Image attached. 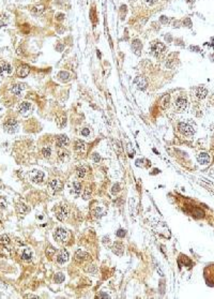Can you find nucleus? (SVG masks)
<instances>
[{"mask_svg": "<svg viewBox=\"0 0 214 299\" xmlns=\"http://www.w3.org/2000/svg\"><path fill=\"white\" fill-rule=\"evenodd\" d=\"M197 160H198V162L200 163V164H204V165H206V164H208V163H210L211 158H210V156H209L207 152H200L197 156Z\"/></svg>", "mask_w": 214, "mask_h": 299, "instance_id": "nucleus-12", "label": "nucleus"}, {"mask_svg": "<svg viewBox=\"0 0 214 299\" xmlns=\"http://www.w3.org/2000/svg\"><path fill=\"white\" fill-rule=\"evenodd\" d=\"M188 100L185 96H178L175 101V106L179 110H185L188 108Z\"/></svg>", "mask_w": 214, "mask_h": 299, "instance_id": "nucleus-6", "label": "nucleus"}, {"mask_svg": "<svg viewBox=\"0 0 214 299\" xmlns=\"http://www.w3.org/2000/svg\"><path fill=\"white\" fill-rule=\"evenodd\" d=\"M119 188H120V187H119L118 184H117V186H114V188H112V192H114V193H115V192H118L119 190H120Z\"/></svg>", "mask_w": 214, "mask_h": 299, "instance_id": "nucleus-38", "label": "nucleus"}, {"mask_svg": "<svg viewBox=\"0 0 214 299\" xmlns=\"http://www.w3.org/2000/svg\"><path fill=\"white\" fill-rule=\"evenodd\" d=\"M42 154H43L44 158L48 159V158L50 156V154H52V149H50V147H44V148L42 149Z\"/></svg>", "mask_w": 214, "mask_h": 299, "instance_id": "nucleus-24", "label": "nucleus"}, {"mask_svg": "<svg viewBox=\"0 0 214 299\" xmlns=\"http://www.w3.org/2000/svg\"><path fill=\"white\" fill-rule=\"evenodd\" d=\"M90 257V255L87 252H84L82 250H78L75 254V259L77 262H84L86 259H88Z\"/></svg>", "mask_w": 214, "mask_h": 299, "instance_id": "nucleus-14", "label": "nucleus"}, {"mask_svg": "<svg viewBox=\"0 0 214 299\" xmlns=\"http://www.w3.org/2000/svg\"><path fill=\"white\" fill-rule=\"evenodd\" d=\"M30 73V69L27 66H20L17 69V75L20 77H26Z\"/></svg>", "mask_w": 214, "mask_h": 299, "instance_id": "nucleus-15", "label": "nucleus"}, {"mask_svg": "<svg viewBox=\"0 0 214 299\" xmlns=\"http://www.w3.org/2000/svg\"><path fill=\"white\" fill-rule=\"evenodd\" d=\"M69 142H70V140L66 135H59V136L57 137V144H58L60 147L66 146V145L69 144Z\"/></svg>", "mask_w": 214, "mask_h": 299, "instance_id": "nucleus-17", "label": "nucleus"}, {"mask_svg": "<svg viewBox=\"0 0 214 299\" xmlns=\"http://www.w3.org/2000/svg\"><path fill=\"white\" fill-rule=\"evenodd\" d=\"M178 129L179 131L182 133V134H184L186 136H191L195 133V129L191 124H188L186 122H180L178 124Z\"/></svg>", "mask_w": 214, "mask_h": 299, "instance_id": "nucleus-2", "label": "nucleus"}, {"mask_svg": "<svg viewBox=\"0 0 214 299\" xmlns=\"http://www.w3.org/2000/svg\"><path fill=\"white\" fill-rule=\"evenodd\" d=\"M69 261V253L66 250H62L60 251V253L57 255V263L58 264H64Z\"/></svg>", "mask_w": 214, "mask_h": 299, "instance_id": "nucleus-10", "label": "nucleus"}, {"mask_svg": "<svg viewBox=\"0 0 214 299\" xmlns=\"http://www.w3.org/2000/svg\"><path fill=\"white\" fill-rule=\"evenodd\" d=\"M135 84L139 90H145L148 87V80L146 77H137L135 80Z\"/></svg>", "mask_w": 214, "mask_h": 299, "instance_id": "nucleus-9", "label": "nucleus"}, {"mask_svg": "<svg viewBox=\"0 0 214 299\" xmlns=\"http://www.w3.org/2000/svg\"><path fill=\"white\" fill-rule=\"evenodd\" d=\"M22 258L24 261H30V259L32 258V252H31V250L29 249H25L22 252Z\"/></svg>", "mask_w": 214, "mask_h": 299, "instance_id": "nucleus-19", "label": "nucleus"}, {"mask_svg": "<svg viewBox=\"0 0 214 299\" xmlns=\"http://www.w3.org/2000/svg\"><path fill=\"white\" fill-rule=\"evenodd\" d=\"M117 236L120 237V238L124 237L125 236V231H124V229H119L118 232H117Z\"/></svg>", "mask_w": 214, "mask_h": 299, "instance_id": "nucleus-35", "label": "nucleus"}, {"mask_svg": "<svg viewBox=\"0 0 214 299\" xmlns=\"http://www.w3.org/2000/svg\"><path fill=\"white\" fill-rule=\"evenodd\" d=\"M130 1H134V0H130Z\"/></svg>", "mask_w": 214, "mask_h": 299, "instance_id": "nucleus-40", "label": "nucleus"}, {"mask_svg": "<svg viewBox=\"0 0 214 299\" xmlns=\"http://www.w3.org/2000/svg\"><path fill=\"white\" fill-rule=\"evenodd\" d=\"M66 236H68V233H66V229L62 228V227H58V228L55 231V233H54V237H55V239H56L58 242L66 241Z\"/></svg>", "mask_w": 214, "mask_h": 299, "instance_id": "nucleus-4", "label": "nucleus"}, {"mask_svg": "<svg viewBox=\"0 0 214 299\" xmlns=\"http://www.w3.org/2000/svg\"><path fill=\"white\" fill-rule=\"evenodd\" d=\"M73 190H74V192L76 194H79V193L82 192V183L75 181V182L73 183Z\"/></svg>", "mask_w": 214, "mask_h": 299, "instance_id": "nucleus-26", "label": "nucleus"}, {"mask_svg": "<svg viewBox=\"0 0 214 299\" xmlns=\"http://www.w3.org/2000/svg\"><path fill=\"white\" fill-rule=\"evenodd\" d=\"M60 187V183H59V180H57V179H54V180H52L49 182V188L53 191H55V190H57L58 188Z\"/></svg>", "mask_w": 214, "mask_h": 299, "instance_id": "nucleus-25", "label": "nucleus"}, {"mask_svg": "<svg viewBox=\"0 0 214 299\" xmlns=\"http://www.w3.org/2000/svg\"><path fill=\"white\" fill-rule=\"evenodd\" d=\"M59 159H60V161H66V159H68V152L66 151H61V152L59 153Z\"/></svg>", "mask_w": 214, "mask_h": 299, "instance_id": "nucleus-31", "label": "nucleus"}, {"mask_svg": "<svg viewBox=\"0 0 214 299\" xmlns=\"http://www.w3.org/2000/svg\"><path fill=\"white\" fill-rule=\"evenodd\" d=\"M63 281H64V275L63 273L59 272L55 276V282L56 283H62Z\"/></svg>", "mask_w": 214, "mask_h": 299, "instance_id": "nucleus-29", "label": "nucleus"}, {"mask_svg": "<svg viewBox=\"0 0 214 299\" xmlns=\"http://www.w3.org/2000/svg\"><path fill=\"white\" fill-rule=\"evenodd\" d=\"M29 177H30V179L32 180V182H34V183L42 182L43 178H44V173L41 172V170H33L32 172H30Z\"/></svg>", "mask_w": 214, "mask_h": 299, "instance_id": "nucleus-5", "label": "nucleus"}, {"mask_svg": "<svg viewBox=\"0 0 214 299\" xmlns=\"http://www.w3.org/2000/svg\"><path fill=\"white\" fill-rule=\"evenodd\" d=\"M12 71V68L8 62L6 61H1L0 62V75H3L6 73H11Z\"/></svg>", "mask_w": 214, "mask_h": 299, "instance_id": "nucleus-13", "label": "nucleus"}, {"mask_svg": "<svg viewBox=\"0 0 214 299\" xmlns=\"http://www.w3.org/2000/svg\"><path fill=\"white\" fill-rule=\"evenodd\" d=\"M68 216H69V207L66 205H62L60 207V209L56 212L57 219L60 220V221H64L68 218Z\"/></svg>", "mask_w": 214, "mask_h": 299, "instance_id": "nucleus-7", "label": "nucleus"}, {"mask_svg": "<svg viewBox=\"0 0 214 299\" xmlns=\"http://www.w3.org/2000/svg\"><path fill=\"white\" fill-rule=\"evenodd\" d=\"M0 243L3 245V246H7L10 243V238L8 235H0Z\"/></svg>", "mask_w": 214, "mask_h": 299, "instance_id": "nucleus-23", "label": "nucleus"}, {"mask_svg": "<svg viewBox=\"0 0 214 299\" xmlns=\"http://www.w3.org/2000/svg\"><path fill=\"white\" fill-rule=\"evenodd\" d=\"M75 149L77 151H80V150H84L85 149V143L82 142V140H77L75 143Z\"/></svg>", "mask_w": 214, "mask_h": 299, "instance_id": "nucleus-27", "label": "nucleus"}, {"mask_svg": "<svg viewBox=\"0 0 214 299\" xmlns=\"http://www.w3.org/2000/svg\"><path fill=\"white\" fill-rule=\"evenodd\" d=\"M30 110H31V104H30L29 102H27V101L22 102V103L18 105V112H20V114H23V115H26L27 113H29Z\"/></svg>", "mask_w": 214, "mask_h": 299, "instance_id": "nucleus-11", "label": "nucleus"}, {"mask_svg": "<svg viewBox=\"0 0 214 299\" xmlns=\"http://www.w3.org/2000/svg\"><path fill=\"white\" fill-rule=\"evenodd\" d=\"M112 251H114L117 255H122V254H123V251H124V247H123L122 243L117 242L112 247Z\"/></svg>", "mask_w": 214, "mask_h": 299, "instance_id": "nucleus-18", "label": "nucleus"}, {"mask_svg": "<svg viewBox=\"0 0 214 299\" xmlns=\"http://www.w3.org/2000/svg\"><path fill=\"white\" fill-rule=\"evenodd\" d=\"M26 297L27 298H39L38 296H34V295H27Z\"/></svg>", "mask_w": 214, "mask_h": 299, "instance_id": "nucleus-39", "label": "nucleus"}, {"mask_svg": "<svg viewBox=\"0 0 214 299\" xmlns=\"http://www.w3.org/2000/svg\"><path fill=\"white\" fill-rule=\"evenodd\" d=\"M151 50H152V52H153V54H154L155 56L158 57V56H161L162 54L165 52L166 46H165L162 42H160V41H154V42H152L151 43Z\"/></svg>", "mask_w": 214, "mask_h": 299, "instance_id": "nucleus-3", "label": "nucleus"}, {"mask_svg": "<svg viewBox=\"0 0 214 299\" xmlns=\"http://www.w3.org/2000/svg\"><path fill=\"white\" fill-rule=\"evenodd\" d=\"M17 211H18V213L23 214V213H25L27 211V207L25 206L24 204H20V205L17 206Z\"/></svg>", "mask_w": 214, "mask_h": 299, "instance_id": "nucleus-30", "label": "nucleus"}, {"mask_svg": "<svg viewBox=\"0 0 214 299\" xmlns=\"http://www.w3.org/2000/svg\"><path fill=\"white\" fill-rule=\"evenodd\" d=\"M25 88H26V85H25V84H15V85H12L10 90H11V92L13 93V94H15V96H20Z\"/></svg>", "mask_w": 214, "mask_h": 299, "instance_id": "nucleus-8", "label": "nucleus"}, {"mask_svg": "<svg viewBox=\"0 0 214 299\" xmlns=\"http://www.w3.org/2000/svg\"><path fill=\"white\" fill-rule=\"evenodd\" d=\"M92 158H93V160H94V162L99 163V161H100V156L98 154V153H93Z\"/></svg>", "mask_w": 214, "mask_h": 299, "instance_id": "nucleus-36", "label": "nucleus"}, {"mask_svg": "<svg viewBox=\"0 0 214 299\" xmlns=\"http://www.w3.org/2000/svg\"><path fill=\"white\" fill-rule=\"evenodd\" d=\"M7 207V200L4 199V197H0V208H6Z\"/></svg>", "mask_w": 214, "mask_h": 299, "instance_id": "nucleus-34", "label": "nucleus"}, {"mask_svg": "<svg viewBox=\"0 0 214 299\" xmlns=\"http://www.w3.org/2000/svg\"><path fill=\"white\" fill-rule=\"evenodd\" d=\"M44 11V7L43 6H40V7H34V8H32V10H31V12H32L33 14H36V15H39V14H41Z\"/></svg>", "mask_w": 214, "mask_h": 299, "instance_id": "nucleus-28", "label": "nucleus"}, {"mask_svg": "<svg viewBox=\"0 0 214 299\" xmlns=\"http://www.w3.org/2000/svg\"><path fill=\"white\" fill-rule=\"evenodd\" d=\"M56 122H57V124H58V126H60V128H63V126H66V117L64 116V115H62V116H58V117H57V119H56Z\"/></svg>", "mask_w": 214, "mask_h": 299, "instance_id": "nucleus-20", "label": "nucleus"}, {"mask_svg": "<svg viewBox=\"0 0 214 299\" xmlns=\"http://www.w3.org/2000/svg\"><path fill=\"white\" fill-rule=\"evenodd\" d=\"M80 134H82V136H85V137L89 136V135H90V130L88 129V128H84V129H82V131H80Z\"/></svg>", "mask_w": 214, "mask_h": 299, "instance_id": "nucleus-32", "label": "nucleus"}, {"mask_svg": "<svg viewBox=\"0 0 214 299\" xmlns=\"http://www.w3.org/2000/svg\"><path fill=\"white\" fill-rule=\"evenodd\" d=\"M3 129L8 133H15L18 129V122L15 119H8L3 123Z\"/></svg>", "mask_w": 214, "mask_h": 299, "instance_id": "nucleus-1", "label": "nucleus"}, {"mask_svg": "<svg viewBox=\"0 0 214 299\" xmlns=\"http://www.w3.org/2000/svg\"><path fill=\"white\" fill-rule=\"evenodd\" d=\"M145 1L148 4H150V6H152V4H154V3H156V2H158V0H145Z\"/></svg>", "mask_w": 214, "mask_h": 299, "instance_id": "nucleus-37", "label": "nucleus"}, {"mask_svg": "<svg viewBox=\"0 0 214 299\" xmlns=\"http://www.w3.org/2000/svg\"><path fill=\"white\" fill-rule=\"evenodd\" d=\"M168 103H169V96L168 94H166V96H164L163 98H162V100H161V106L164 108V110H166L168 107Z\"/></svg>", "mask_w": 214, "mask_h": 299, "instance_id": "nucleus-22", "label": "nucleus"}, {"mask_svg": "<svg viewBox=\"0 0 214 299\" xmlns=\"http://www.w3.org/2000/svg\"><path fill=\"white\" fill-rule=\"evenodd\" d=\"M91 195V191H90L89 188H86L85 189V193H84V198L85 199H88Z\"/></svg>", "mask_w": 214, "mask_h": 299, "instance_id": "nucleus-33", "label": "nucleus"}, {"mask_svg": "<svg viewBox=\"0 0 214 299\" xmlns=\"http://www.w3.org/2000/svg\"><path fill=\"white\" fill-rule=\"evenodd\" d=\"M86 173H87V170H86V167H84V166H80V167H78V168L76 170V175H77L78 178H84V177L86 176Z\"/></svg>", "mask_w": 214, "mask_h": 299, "instance_id": "nucleus-21", "label": "nucleus"}, {"mask_svg": "<svg viewBox=\"0 0 214 299\" xmlns=\"http://www.w3.org/2000/svg\"><path fill=\"white\" fill-rule=\"evenodd\" d=\"M195 94H196V96H197L198 99L202 100L207 96L208 90L206 89L204 87H198L197 89H196V91H195Z\"/></svg>", "mask_w": 214, "mask_h": 299, "instance_id": "nucleus-16", "label": "nucleus"}]
</instances>
